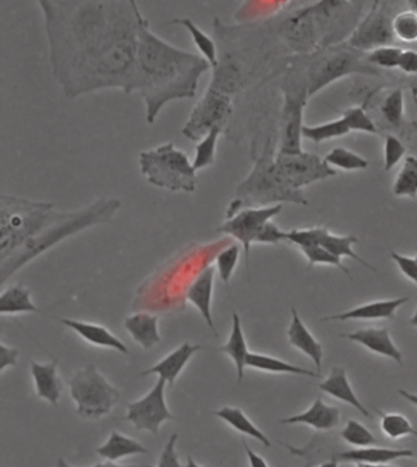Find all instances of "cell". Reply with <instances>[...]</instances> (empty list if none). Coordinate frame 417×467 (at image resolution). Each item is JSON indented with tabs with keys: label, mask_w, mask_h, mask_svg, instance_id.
Returning <instances> with one entry per match:
<instances>
[{
	"label": "cell",
	"mask_w": 417,
	"mask_h": 467,
	"mask_svg": "<svg viewBox=\"0 0 417 467\" xmlns=\"http://www.w3.org/2000/svg\"><path fill=\"white\" fill-rule=\"evenodd\" d=\"M377 412L381 415V428L386 437L391 439H399L406 437V436H416L417 437V429L413 427L405 416Z\"/></svg>",
	"instance_id": "cell-39"
},
{
	"label": "cell",
	"mask_w": 417,
	"mask_h": 467,
	"mask_svg": "<svg viewBox=\"0 0 417 467\" xmlns=\"http://www.w3.org/2000/svg\"><path fill=\"white\" fill-rule=\"evenodd\" d=\"M215 267L208 265V267L203 268L199 273L198 277L193 279L191 284L189 285L188 292H186V299L199 310L200 313L205 319L209 328L213 330V333L217 334L215 322L212 319V298H213V286H215Z\"/></svg>",
	"instance_id": "cell-16"
},
{
	"label": "cell",
	"mask_w": 417,
	"mask_h": 467,
	"mask_svg": "<svg viewBox=\"0 0 417 467\" xmlns=\"http://www.w3.org/2000/svg\"><path fill=\"white\" fill-rule=\"evenodd\" d=\"M328 233L330 230L325 227L294 229L287 233V241L303 250V248L321 247L322 241Z\"/></svg>",
	"instance_id": "cell-42"
},
{
	"label": "cell",
	"mask_w": 417,
	"mask_h": 467,
	"mask_svg": "<svg viewBox=\"0 0 417 467\" xmlns=\"http://www.w3.org/2000/svg\"><path fill=\"white\" fill-rule=\"evenodd\" d=\"M398 69L403 73L409 75L417 74V52L416 50H403L402 58H400Z\"/></svg>",
	"instance_id": "cell-51"
},
{
	"label": "cell",
	"mask_w": 417,
	"mask_h": 467,
	"mask_svg": "<svg viewBox=\"0 0 417 467\" xmlns=\"http://www.w3.org/2000/svg\"><path fill=\"white\" fill-rule=\"evenodd\" d=\"M406 148L404 143L400 141L395 136L388 135L385 143V170L391 172L396 165H399L400 160L404 158Z\"/></svg>",
	"instance_id": "cell-47"
},
{
	"label": "cell",
	"mask_w": 417,
	"mask_h": 467,
	"mask_svg": "<svg viewBox=\"0 0 417 467\" xmlns=\"http://www.w3.org/2000/svg\"><path fill=\"white\" fill-rule=\"evenodd\" d=\"M147 449L141 443L117 431L111 432L110 439L97 449V454L110 462H117L125 456L147 454Z\"/></svg>",
	"instance_id": "cell-29"
},
{
	"label": "cell",
	"mask_w": 417,
	"mask_h": 467,
	"mask_svg": "<svg viewBox=\"0 0 417 467\" xmlns=\"http://www.w3.org/2000/svg\"><path fill=\"white\" fill-rule=\"evenodd\" d=\"M358 467H395V466H389V465H386V463H382V465H368V463H358Z\"/></svg>",
	"instance_id": "cell-59"
},
{
	"label": "cell",
	"mask_w": 417,
	"mask_h": 467,
	"mask_svg": "<svg viewBox=\"0 0 417 467\" xmlns=\"http://www.w3.org/2000/svg\"><path fill=\"white\" fill-rule=\"evenodd\" d=\"M287 241V233L280 229L279 227L273 220L268 221L266 227L257 238L256 244L262 245H279Z\"/></svg>",
	"instance_id": "cell-48"
},
{
	"label": "cell",
	"mask_w": 417,
	"mask_h": 467,
	"mask_svg": "<svg viewBox=\"0 0 417 467\" xmlns=\"http://www.w3.org/2000/svg\"><path fill=\"white\" fill-rule=\"evenodd\" d=\"M325 163L332 168L342 169L345 172H356V170H366L369 162L364 157L358 155L351 149L345 148H335L324 157Z\"/></svg>",
	"instance_id": "cell-36"
},
{
	"label": "cell",
	"mask_w": 417,
	"mask_h": 467,
	"mask_svg": "<svg viewBox=\"0 0 417 467\" xmlns=\"http://www.w3.org/2000/svg\"><path fill=\"white\" fill-rule=\"evenodd\" d=\"M176 441H178V435L174 433L163 449L157 467H182L179 462L178 453H176Z\"/></svg>",
	"instance_id": "cell-49"
},
{
	"label": "cell",
	"mask_w": 417,
	"mask_h": 467,
	"mask_svg": "<svg viewBox=\"0 0 417 467\" xmlns=\"http://www.w3.org/2000/svg\"><path fill=\"white\" fill-rule=\"evenodd\" d=\"M393 32L395 40L412 43L417 40V13L410 8L400 12L393 20Z\"/></svg>",
	"instance_id": "cell-40"
},
{
	"label": "cell",
	"mask_w": 417,
	"mask_h": 467,
	"mask_svg": "<svg viewBox=\"0 0 417 467\" xmlns=\"http://www.w3.org/2000/svg\"><path fill=\"white\" fill-rule=\"evenodd\" d=\"M320 467H338V462L337 460L332 459L330 462L322 463Z\"/></svg>",
	"instance_id": "cell-56"
},
{
	"label": "cell",
	"mask_w": 417,
	"mask_h": 467,
	"mask_svg": "<svg viewBox=\"0 0 417 467\" xmlns=\"http://www.w3.org/2000/svg\"><path fill=\"white\" fill-rule=\"evenodd\" d=\"M217 351L232 357L236 368L237 383H242L244 376H245L247 356L250 353L247 349L245 336H244L242 320L235 311L233 312V327L228 342L226 346L217 347Z\"/></svg>",
	"instance_id": "cell-27"
},
{
	"label": "cell",
	"mask_w": 417,
	"mask_h": 467,
	"mask_svg": "<svg viewBox=\"0 0 417 467\" xmlns=\"http://www.w3.org/2000/svg\"><path fill=\"white\" fill-rule=\"evenodd\" d=\"M120 207V200L117 197H102L80 210L64 211L63 216L50 224L43 233L23 245L9 260L0 264V281L4 284L23 265L30 264L66 238L96 225L110 223L117 216Z\"/></svg>",
	"instance_id": "cell-3"
},
{
	"label": "cell",
	"mask_w": 417,
	"mask_h": 467,
	"mask_svg": "<svg viewBox=\"0 0 417 467\" xmlns=\"http://www.w3.org/2000/svg\"><path fill=\"white\" fill-rule=\"evenodd\" d=\"M215 415L217 418H219L220 420L226 422V424L235 429V431L262 443L266 448H270V446L272 445H271L270 439L267 438V436L251 422L250 418L244 414L242 409L225 407L216 411Z\"/></svg>",
	"instance_id": "cell-31"
},
{
	"label": "cell",
	"mask_w": 417,
	"mask_h": 467,
	"mask_svg": "<svg viewBox=\"0 0 417 467\" xmlns=\"http://www.w3.org/2000/svg\"><path fill=\"white\" fill-rule=\"evenodd\" d=\"M58 360L52 363L40 364L32 361L31 373L36 385L37 398L44 399L58 408L60 395H62L63 384L58 376Z\"/></svg>",
	"instance_id": "cell-23"
},
{
	"label": "cell",
	"mask_w": 417,
	"mask_h": 467,
	"mask_svg": "<svg viewBox=\"0 0 417 467\" xmlns=\"http://www.w3.org/2000/svg\"><path fill=\"white\" fill-rule=\"evenodd\" d=\"M342 337L351 342L361 344L366 349L378 355L389 357L395 363L403 364V355L393 343L391 334L386 328H368L356 330L354 333L342 334Z\"/></svg>",
	"instance_id": "cell-17"
},
{
	"label": "cell",
	"mask_w": 417,
	"mask_h": 467,
	"mask_svg": "<svg viewBox=\"0 0 417 467\" xmlns=\"http://www.w3.org/2000/svg\"><path fill=\"white\" fill-rule=\"evenodd\" d=\"M342 119L347 122L349 130L366 132V134H378L377 126L374 121L368 117L364 107L349 108L342 112Z\"/></svg>",
	"instance_id": "cell-44"
},
{
	"label": "cell",
	"mask_w": 417,
	"mask_h": 467,
	"mask_svg": "<svg viewBox=\"0 0 417 467\" xmlns=\"http://www.w3.org/2000/svg\"><path fill=\"white\" fill-rule=\"evenodd\" d=\"M93 467H150V466H148V465L147 466H146V465L120 466V465H117V463H114L113 462H108V463H96V465H94Z\"/></svg>",
	"instance_id": "cell-55"
},
{
	"label": "cell",
	"mask_w": 417,
	"mask_h": 467,
	"mask_svg": "<svg viewBox=\"0 0 417 467\" xmlns=\"http://www.w3.org/2000/svg\"><path fill=\"white\" fill-rule=\"evenodd\" d=\"M36 312H40V310L33 303L31 292L25 285L16 284L10 286L0 295V313L2 315Z\"/></svg>",
	"instance_id": "cell-30"
},
{
	"label": "cell",
	"mask_w": 417,
	"mask_h": 467,
	"mask_svg": "<svg viewBox=\"0 0 417 467\" xmlns=\"http://www.w3.org/2000/svg\"><path fill=\"white\" fill-rule=\"evenodd\" d=\"M234 114H235L234 98L215 88L207 87L205 94L190 112L182 130V135L190 141L199 142L213 130H220L226 134L229 131Z\"/></svg>",
	"instance_id": "cell-8"
},
{
	"label": "cell",
	"mask_w": 417,
	"mask_h": 467,
	"mask_svg": "<svg viewBox=\"0 0 417 467\" xmlns=\"http://www.w3.org/2000/svg\"><path fill=\"white\" fill-rule=\"evenodd\" d=\"M409 300V298H399L366 303V305L359 306V308L352 309L350 311L327 316L321 320L322 322H332V320L347 322V320L352 319H393L400 306L404 305Z\"/></svg>",
	"instance_id": "cell-20"
},
{
	"label": "cell",
	"mask_w": 417,
	"mask_h": 467,
	"mask_svg": "<svg viewBox=\"0 0 417 467\" xmlns=\"http://www.w3.org/2000/svg\"><path fill=\"white\" fill-rule=\"evenodd\" d=\"M341 421V410L335 407L325 404L322 398L318 397L310 409L303 414L291 416V418L280 420L281 425L304 424L316 429V431H328L337 427Z\"/></svg>",
	"instance_id": "cell-19"
},
{
	"label": "cell",
	"mask_w": 417,
	"mask_h": 467,
	"mask_svg": "<svg viewBox=\"0 0 417 467\" xmlns=\"http://www.w3.org/2000/svg\"><path fill=\"white\" fill-rule=\"evenodd\" d=\"M358 243L359 238H356L355 235H334L330 231V233L325 235L321 247L327 248L328 251L339 258H352V260L358 261L359 264H361L364 267L371 269V271L374 272L377 271L374 265H369L368 261H365L364 258H361L360 256L355 254L354 250H352V245Z\"/></svg>",
	"instance_id": "cell-33"
},
{
	"label": "cell",
	"mask_w": 417,
	"mask_h": 467,
	"mask_svg": "<svg viewBox=\"0 0 417 467\" xmlns=\"http://www.w3.org/2000/svg\"><path fill=\"white\" fill-rule=\"evenodd\" d=\"M404 94L402 88H395L386 95L381 105V114L393 128L404 124Z\"/></svg>",
	"instance_id": "cell-38"
},
{
	"label": "cell",
	"mask_w": 417,
	"mask_h": 467,
	"mask_svg": "<svg viewBox=\"0 0 417 467\" xmlns=\"http://www.w3.org/2000/svg\"><path fill=\"white\" fill-rule=\"evenodd\" d=\"M57 467H73V466H71V465H69V463H66V460L60 458L57 462Z\"/></svg>",
	"instance_id": "cell-58"
},
{
	"label": "cell",
	"mask_w": 417,
	"mask_h": 467,
	"mask_svg": "<svg viewBox=\"0 0 417 467\" xmlns=\"http://www.w3.org/2000/svg\"><path fill=\"white\" fill-rule=\"evenodd\" d=\"M167 382L159 378L152 391L140 400L127 404V420L138 429L158 436L163 422L175 420L165 401Z\"/></svg>",
	"instance_id": "cell-14"
},
{
	"label": "cell",
	"mask_w": 417,
	"mask_h": 467,
	"mask_svg": "<svg viewBox=\"0 0 417 467\" xmlns=\"http://www.w3.org/2000/svg\"><path fill=\"white\" fill-rule=\"evenodd\" d=\"M284 103L281 111L279 153L303 152L304 109L308 98L307 84L286 81L283 86Z\"/></svg>",
	"instance_id": "cell-10"
},
{
	"label": "cell",
	"mask_w": 417,
	"mask_h": 467,
	"mask_svg": "<svg viewBox=\"0 0 417 467\" xmlns=\"http://www.w3.org/2000/svg\"><path fill=\"white\" fill-rule=\"evenodd\" d=\"M393 193L395 197L415 200L417 197V158L408 157L403 163L395 182L393 184Z\"/></svg>",
	"instance_id": "cell-34"
},
{
	"label": "cell",
	"mask_w": 417,
	"mask_h": 467,
	"mask_svg": "<svg viewBox=\"0 0 417 467\" xmlns=\"http://www.w3.org/2000/svg\"><path fill=\"white\" fill-rule=\"evenodd\" d=\"M291 313H293V319H291L289 329H288L289 343L305 354V355L310 357L314 361L315 366L320 371L322 357H324V347H322L316 337L312 336L307 327L304 325L297 309H291Z\"/></svg>",
	"instance_id": "cell-24"
},
{
	"label": "cell",
	"mask_w": 417,
	"mask_h": 467,
	"mask_svg": "<svg viewBox=\"0 0 417 467\" xmlns=\"http://www.w3.org/2000/svg\"><path fill=\"white\" fill-rule=\"evenodd\" d=\"M201 349L202 346L184 343L179 346L178 349L173 351L172 354H169L167 357H164L161 363L155 364L154 367L148 368L145 373H142V376L158 374L159 378H163V380L173 387L176 378L181 376L182 371L184 370V367L188 364L193 354L198 353V351Z\"/></svg>",
	"instance_id": "cell-22"
},
{
	"label": "cell",
	"mask_w": 417,
	"mask_h": 467,
	"mask_svg": "<svg viewBox=\"0 0 417 467\" xmlns=\"http://www.w3.org/2000/svg\"><path fill=\"white\" fill-rule=\"evenodd\" d=\"M184 467H207V466L199 465V463H196L195 462H193V459L191 458V456H189L188 463H186V465Z\"/></svg>",
	"instance_id": "cell-57"
},
{
	"label": "cell",
	"mask_w": 417,
	"mask_h": 467,
	"mask_svg": "<svg viewBox=\"0 0 417 467\" xmlns=\"http://www.w3.org/2000/svg\"><path fill=\"white\" fill-rule=\"evenodd\" d=\"M352 74H377L366 56L352 48H332L325 56L312 64L307 75L308 98L314 97L335 81Z\"/></svg>",
	"instance_id": "cell-9"
},
{
	"label": "cell",
	"mask_w": 417,
	"mask_h": 467,
	"mask_svg": "<svg viewBox=\"0 0 417 467\" xmlns=\"http://www.w3.org/2000/svg\"><path fill=\"white\" fill-rule=\"evenodd\" d=\"M246 367L255 368V370L264 371L271 373H289L300 374V376L320 378L321 374L305 370L299 366H295L286 361L277 359V357L262 355V354L250 353L247 356Z\"/></svg>",
	"instance_id": "cell-32"
},
{
	"label": "cell",
	"mask_w": 417,
	"mask_h": 467,
	"mask_svg": "<svg viewBox=\"0 0 417 467\" xmlns=\"http://www.w3.org/2000/svg\"><path fill=\"white\" fill-rule=\"evenodd\" d=\"M76 412L84 418L96 420L110 415L120 401V393L100 373L94 364L76 371L67 381Z\"/></svg>",
	"instance_id": "cell-7"
},
{
	"label": "cell",
	"mask_w": 417,
	"mask_h": 467,
	"mask_svg": "<svg viewBox=\"0 0 417 467\" xmlns=\"http://www.w3.org/2000/svg\"><path fill=\"white\" fill-rule=\"evenodd\" d=\"M59 322L73 329L74 332L83 337L84 342L93 344L94 346L107 347V349L117 350L118 353L128 355L129 349L119 337H115L106 327L94 325V323L83 322L70 319H60Z\"/></svg>",
	"instance_id": "cell-18"
},
{
	"label": "cell",
	"mask_w": 417,
	"mask_h": 467,
	"mask_svg": "<svg viewBox=\"0 0 417 467\" xmlns=\"http://www.w3.org/2000/svg\"><path fill=\"white\" fill-rule=\"evenodd\" d=\"M341 437L348 445L356 446V448H368V446L377 445L375 436L364 425L355 420L348 421L347 426L341 432Z\"/></svg>",
	"instance_id": "cell-41"
},
{
	"label": "cell",
	"mask_w": 417,
	"mask_h": 467,
	"mask_svg": "<svg viewBox=\"0 0 417 467\" xmlns=\"http://www.w3.org/2000/svg\"><path fill=\"white\" fill-rule=\"evenodd\" d=\"M209 70L208 61L163 40L142 16L130 94L140 95L148 125L157 121L165 105L192 100Z\"/></svg>",
	"instance_id": "cell-2"
},
{
	"label": "cell",
	"mask_w": 417,
	"mask_h": 467,
	"mask_svg": "<svg viewBox=\"0 0 417 467\" xmlns=\"http://www.w3.org/2000/svg\"><path fill=\"white\" fill-rule=\"evenodd\" d=\"M415 260L417 262V247H416V257H415Z\"/></svg>",
	"instance_id": "cell-62"
},
{
	"label": "cell",
	"mask_w": 417,
	"mask_h": 467,
	"mask_svg": "<svg viewBox=\"0 0 417 467\" xmlns=\"http://www.w3.org/2000/svg\"><path fill=\"white\" fill-rule=\"evenodd\" d=\"M386 3L375 2L365 19L356 26L348 39V46L359 52H372L378 48L395 46V36L393 32V20Z\"/></svg>",
	"instance_id": "cell-13"
},
{
	"label": "cell",
	"mask_w": 417,
	"mask_h": 467,
	"mask_svg": "<svg viewBox=\"0 0 417 467\" xmlns=\"http://www.w3.org/2000/svg\"><path fill=\"white\" fill-rule=\"evenodd\" d=\"M350 132L347 122L341 118L320 125H305L303 138L310 139V141L315 143H322L330 141V139L342 138V136L350 134Z\"/></svg>",
	"instance_id": "cell-35"
},
{
	"label": "cell",
	"mask_w": 417,
	"mask_h": 467,
	"mask_svg": "<svg viewBox=\"0 0 417 467\" xmlns=\"http://www.w3.org/2000/svg\"><path fill=\"white\" fill-rule=\"evenodd\" d=\"M138 162L146 182L157 189L184 193L198 189V172L192 160L173 142L141 151Z\"/></svg>",
	"instance_id": "cell-6"
},
{
	"label": "cell",
	"mask_w": 417,
	"mask_h": 467,
	"mask_svg": "<svg viewBox=\"0 0 417 467\" xmlns=\"http://www.w3.org/2000/svg\"><path fill=\"white\" fill-rule=\"evenodd\" d=\"M300 251L303 252L305 257L307 258L308 269L314 267L315 265H333V267L341 269V271L344 272L345 275H348V277L351 279L350 271L342 265V258L332 254L327 248L324 247H314L303 248V250Z\"/></svg>",
	"instance_id": "cell-46"
},
{
	"label": "cell",
	"mask_w": 417,
	"mask_h": 467,
	"mask_svg": "<svg viewBox=\"0 0 417 467\" xmlns=\"http://www.w3.org/2000/svg\"><path fill=\"white\" fill-rule=\"evenodd\" d=\"M278 36L297 53H308L321 46L322 33L311 6L297 10L281 22Z\"/></svg>",
	"instance_id": "cell-15"
},
{
	"label": "cell",
	"mask_w": 417,
	"mask_h": 467,
	"mask_svg": "<svg viewBox=\"0 0 417 467\" xmlns=\"http://www.w3.org/2000/svg\"><path fill=\"white\" fill-rule=\"evenodd\" d=\"M54 80L67 100L130 94L144 13L135 0H40Z\"/></svg>",
	"instance_id": "cell-1"
},
{
	"label": "cell",
	"mask_w": 417,
	"mask_h": 467,
	"mask_svg": "<svg viewBox=\"0 0 417 467\" xmlns=\"http://www.w3.org/2000/svg\"><path fill=\"white\" fill-rule=\"evenodd\" d=\"M124 327L130 333L132 339L144 349H151L155 344L161 343L157 316L145 312L137 313L125 319Z\"/></svg>",
	"instance_id": "cell-26"
},
{
	"label": "cell",
	"mask_w": 417,
	"mask_h": 467,
	"mask_svg": "<svg viewBox=\"0 0 417 467\" xmlns=\"http://www.w3.org/2000/svg\"><path fill=\"white\" fill-rule=\"evenodd\" d=\"M402 48L388 46L378 48L366 54V60L371 67H385V69H395L399 67L400 58L403 54Z\"/></svg>",
	"instance_id": "cell-45"
},
{
	"label": "cell",
	"mask_w": 417,
	"mask_h": 467,
	"mask_svg": "<svg viewBox=\"0 0 417 467\" xmlns=\"http://www.w3.org/2000/svg\"><path fill=\"white\" fill-rule=\"evenodd\" d=\"M19 351L6 346L4 343L0 346V371H5L6 367L15 366L18 364Z\"/></svg>",
	"instance_id": "cell-52"
},
{
	"label": "cell",
	"mask_w": 417,
	"mask_h": 467,
	"mask_svg": "<svg viewBox=\"0 0 417 467\" xmlns=\"http://www.w3.org/2000/svg\"><path fill=\"white\" fill-rule=\"evenodd\" d=\"M278 169L291 189L303 191L305 186L337 175L332 168L315 153H276Z\"/></svg>",
	"instance_id": "cell-12"
},
{
	"label": "cell",
	"mask_w": 417,
	"mask_h": 467,
	"mask_svg": "<svg viewBox=\"0 0 417 467\" xmlns=\"http://www.w3.org/2000/svg\"><path fill=\"white\" fill-rule=\"evenodd\" d=\"M408 4L417 13V0H413V2H409Z\"/></svg>",
	"instance_id": "cell-61"
},
{
	"label": "cell",
	"mask_w": 417,
	"mask_h": 467,
	"mask_svg": "<svg viewBox=\"0 0 417 467\" xmlns=\"http://www.w3.org/2000/svg\"><path fill=\"white\" fill-rule=\"evenodd\" d=\"M243 445L244 448H245L247 459H249L251 467H270L268 466L266 460H264L262 456L256 454L255 452H253V450L250 449V446L247 445V443L245 441H243Z\"/></svg>",
	"instance_id": "cell-53"
},
{
	"label": "cell",
	"mask_w": 417,
	"mask_h": 467,
	"mask_svg": "<svg viewBox=\"0 0 417 467\" xmlns=\"http://www.w3.org/2000/svg\"><path fill=\"white\" fill-rule=\"evenodd\" d=\"M222 134L223 132L220 130H213L206 138L200 139L195 148V157L192 159V166L196 172H201L215 165L217 145H218V139Z\"/></svg>",
	"instance_id": "cell-37"
},
{
	"label": "cell",
	"mask_w": 417,
	"mask_h": 467,
	"mask_svg": "<svg viewBox=\"0 0 417 467\" xmlns=\"http://www.w3.org/2000/svg\"><path fill=\"white\" fill-rule=\"evenodd\" d=\"M410 323H412V325L413 327H417V310H416L415 315H413L412 317V319H410Z\"/></svg>",
	"instance_id": "cell-60"
},
{
	"label": "cell",
	"mask_w": 417,
	"mask_h": 467,
	"mask_svg": "<svg viewBox=\"0 0 417 467\" xmlns=\"http://www.w3.org/2000/svg\"><path fill=\"white\" fill-rule=\"evenodd\" d=\"M169 25H179L188 31L193 46L198 48L200 56L208 61L211 70L215 69L217 64H218V48H217V43L213 37L207 35L205 31L200 29L198 23L193 22L189 18L173 19Z\"/></svg>",
	"instance_id": "cell-28"
},
{
	"label": "cell",
	"mask_w": 417,
	"mask_h": 467,
	"mask_svg": "<svg viewBox=\"0 0 417 467\" xmlns=\"http://www.w3.org/2000/svg\"><path fill=\"white\" fill-rule=\"evenodd\" d=\"M53 202L9 193L0 196V264L63 216Z\"/></svg>",
	"instance_id": "cell-5"
},
{
	"label": "cell",
	"mask_w": 417,
	"mask_h": 467,
	"mask_svg": "<svg viewBox=\"0 0 417 467\" xmlns=\"http://www.w3.org/2000/svg\"><path fill=\"white\" fill-rule=\"evenodd\" d=\"M276 145L268 138L261 152L256 153L253 169L237 185L235 195L226 211V220L247 207H267L294 203L307 206L304 191L291 189L278 169Z\"/></svg>",
	"instance_id": "cell-4"
},
{
	"label": "cell",
	"mask_w": 417,
	"mask_h": 467,
	"mask_svg": "<svg viewBox=\"0 0 417 467\" xmlns=\"http://www.w3.org/2000/svg\"><path fill=\"white\" fill-rule=\"evenodd\" d=\"M283 211V204L267 207H247L228 218L217 228V233L228 235L243 245L245 252L247 272L250 271L251 247L257 243L268 221L273 220Z\"/></svg>",
	"instance_id": "cell-11"
},
{
	"label": "cell",
	"mask_w": 417,
	"mask_h": 467,
	"mask_svg": "<svg viewBox=\"0 0 417 467\" xmlns=\"http://www.w3.org/2000/svg\"><path fill=\"white\" fill-rule=\"evenodd\" d=\"M398 393L399 395H402V397L404 398L405 400L412 402V404L415 405V407L417 408V394L409 393V391L403 390H400Z\"/></svg>",
	"instance_id": "cell-54"
},
{
	"label": "cell",
	"mask_w": 417,
	"mask_h": 467,
	"mask_svg": "<svg viewBox=\"0 0 417 467\" xmlns=\"http://www.w3.org/2000/svg\"><path fill=\"white\" fill-rule=\"evenodd\" d=\"M391 257L392 260L395 262L396 265H398L403 274L417 285V262L415 258L400 255L395 251H391Z\"/></svg>",
	"instance_id": "cell-50"
},
{
	"label": "cell",
	"mask_w": 417,
	"mask_h": 467,
	"mask_svg": "<svg viewBox=\"0 0 417 467\" xmlns=\"http://www.w3.org/2000/svg\"><path fill=\"white\" fill-rule=\"evenodd\" d=\"M318 388L324 393L330 394L331 397L351 405L356 410L360 411L365 418H371V414L366 410L364 405L361 404L360 400L356 397L354 391H352L351 385L349 383L347 371L344 368H332L330 376L322 381L321 383H318Z\"/></svg>",
	"instance_id": "cell-25"
},
{
	"label": "cell",
	"mask_w": 417,
	"mask_h": 467,
	"mask_svg": "<svg viewBox=\"0 0 417 467\" xmlns=\"http://www.w3.org/2000/svg\"><path fill=\"white\" fill-rule=\"evenodd\" d=\"M240 257V247L237 244L229 245L225 250L219 252L216 257L217 271H218L219 278L226 286L229 285L234 271H235L237 262Z\"/></svg>",
	"instance_id": "cell-43"
},
{
	"label": "cell",
	"mask_w": 417,
	"mask_h": 467,
	"mask_svg": "<svg viewBox=\"0 0 417 467\" xmlns=\"http://www.w3.org/2000/svg\"><path fill=\"white\" fill-rule=\"evenodd\" d=\"M415 453L410 449H389V448H359L347 450L334 455L338 463H368V465H382L395 462L396 459L412 458Z\"/></svg>",
	"instance_id": "cell-21"
}]
</instances>
